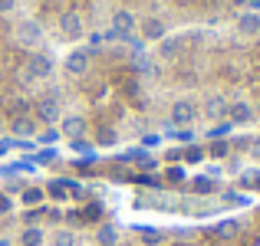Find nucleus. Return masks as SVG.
Masks as SVG:
<instances>
[{
  "label": "nucleus",
  "instance_id": "obj_2",
  "mask_svg": "<svg viewBox=\"0 0 260 246\" xmlns=\"http://www.w3.org/2000/svg\"><path fill=\"white\" fill-rule=\"evenodd\" d=\"M139 30V17L132 10H115L112 13V36L115 39H125V36H135Z\"/></svg>",
  "mask_w": 260,
  "mask_h": 246
},
{
  "label": "nucleus",
  "instance_id": "obj_14",
  "mask_svg": "<svg viewBox=\"0 0 260 246\" xmlns=\"http://www.w3.org/2000/svg\"><path fill=\"white\" fill-rule=\"evenodd\" d=\"M50 246H79V236H76V230H70V227H59V230H53L50 233V240H46Z\"/></svg>",
  "mask_w": 260,
  "mask_h": 246
},
{
  "label": "nucleus",
  "instance_id": "obj_35",
  "mask_svg": "<svg viewBox=\"0 0 260 246\" xmlns=\"http://www.w3.org/2000/svg\"><path fill=\"white\" fill-rule=\"evenodd\" d=\"M10 145H13L10 138H0V154H7V148H10Z\"/></svg>",
  "mask_w": 260,
  "mask_h": 246
},
{
  "label": "nucleus",
  "instance_id": "obj_18",
  "mask_svg": "<svg viewBox=\"0 0 260 246\" xmlns=\"http://www.w3.org/2000/svg\"><path fill=\"white\" fill-rule=\"evenodd\" d=\"M13 135L33 138V135H37V118H17V121H13Z\"/></svg>",
  "mask_w": 260,
  "mask_h": 246
},
{
  "label": "nucleus",
  "instance_id": "obj_16",
  "mask_svg": "<svg viewBox=\"0 0 260 246\" xmlns=\"http://www.w3.org/2000/svg\"><path fill=\"white\" fill-rule=\"evenodd\" d=\"M95 243H99V246H115V243H119V230H115L112 223H99V230H95Z\"/></svg>",
  "mask_w": 260,
  "mask_h": 246
},
{
  "label": "nucleus",
  "instance_id": "obj_4",
  "mask_svg": "<svg viewBox=\"0 0 260 246\" xmlns=\"http://www.w3.org/2000/svg\"><path fill=\"white\" fill-rule=\"evenodd\" d=\"M59 30H63L66 39L86 36V23H83V17H79L76 10H63V13H59Z\"/></svg>",
  "mask_w": 260,
  "mask_h": 246
},
{
  "label": "nucleus",
  "instance_id": "obj_10",
  "mask_svg": "<svg viewBox=\"0 0 260 246\" xmlns=\"http://www.w3.org/2000/svg\"><path fill=\"white\" fill-rule=\"evenodd\" d=\"M228 118H231V125H250V121H254L250 102H231L228 105Z\"/></svg>",
  "mask_w": 260,
  "mask_h": 246
},
{
  "label": "nucleus",
  "instance_id": "obj_19",
  "mask_svg": "<svg viewBox=\"0 0 260 246\" xmlns=\"http://www.w3.org/2000/svg\"><path fill=\"white\" fill-rule=\"evenodd\" d=\"M237 230H241V223L237 220H224L214 227V236H221V240H231V236H237Z\"/></svg>",
  "mask_w": 260,
  "mask_h": 246
},
{
  "label": "nucleus",
  "instance_id": "obj_5",
  "mask_svg": "<svg viewBox=\"0 0 260 246\" xmlns=\"http://www.w3.org/2000/svg\"><path fill=\"white\" fill-rule=\"evenodd\" d=\"M59 135H63V138H70V141H76V138H83L86 135V118L83 115H76V112H70V115H63V118H59Z\"/></svg>",
  "mask_w": 260,
  "mask_h": 246
},
{
  "label": "nucleus",
  "instance_id": "obj_37",
  "mask_svg": "<svg viewBox=\"0 0 260 246\" xmlns=\"http://www.w3.org/2000/svg\"><path fill=\"white\" fill-rule=\"evenodd\" d=\"M231 4H234V7H247L250 0H231Z\"/></svg>",
  "mask_w": 260,
  "mask_h": 246
},
{
  "label": "nucleus",
  "instance_id": "obj_3",
  "mask_svg": "<svg viewBox=\"0 0 260 246\" xmlns=\"http://www.w3.org/2000/svg\"><path fill=\"white\" fill-rule=\"evenodd\" d=\"M194 118H198V108H194V102H188V99H178L172 105V115H168L172 128H188Z\"/></svg>",
  "mask_w": 260,
  "mask_h": 246
},
{
  "label": "nucleus",
  "instance_id": "obj_24",
  "mask_svg": "<svg viewBox=\"0 0 260 246\" xmlns=\"http://www.w3.org/2000/svg\"><path fill=\"white\" fill-rule=\"evenodd\" d=\"M168 135H172L175 141H184V145H191V141H194V132H191V128H172Z\"/></svg>",
  "mask_w": 260,
  "mask_h": 246
},
{
  "label": "nucleus",
  "instance_id": "obj_25",
  "mask_svg": "<svg viewBox=\"0 0 260 246\" xmlns=\"http://www.w3.org/2000/svg\"><path fill=\"white\" fill-rule=\"evenodd\" d=\"M165 177H168V184H181L184 181V168H168Z\"/></svg>",
  "mask_w": 260,
  "mask_h": 246
},
{
  "label": "nucleus",
  "instance_id": "obj_23",
  "mask_svg": "<svg viewBox=\"0 0 260 246\" xmlns=\"http://www.w3.org/2000/svg\"><path fill=\"white\" fill-rule=\"evenodd\" d=\"M46 190H50V197H53V200H66V194H70V190H66V181H53Z\"/></svg>",
  "mask_w": 260,
  "mask_h": 246
},
{
  "label": "nucleus",
  "instance_id": "obj_9",
  "mask_svg": "<svg viewBox=\"0 0 260 246\" xmlns=\"http://www.w3.org/2000/svg\"><path fill=\"white\" fill-rule=\"evenodd\" d=\"M59 118H63V115H59V99H56V95L37 102V121H43V125L50 128L53 121H59Z\"/></svg>",
  "mask_w": 260,
  "mask_h": 246
},
{
  "label": "nucleus",
  "instance_id": "obj_31",
  "mask_svg": "<svg viewBox=\"0 0 260 246\" xmlns=\"http://www.w3.org/2000/svg\"><path fill=\"white\" fill-rule=\"evenodd\" d=\"M99 145H115V132H112V128L99 132Z\"/></svg>",
  "mask_w": 260,
  "mask_h": 246
},
{
  "label": "nucleus",
  "instance_id": "obj_8",
  "mask_svg": "<svg viewBox=\"0 0 260 246\" xmlns=\"http://www.w3.org/2000/svg\"><path fill=\"white\" fill-rule=\"evenodd\" d=\"M53 76V56H43V53H37V56H30V63H26V79H50Z\"/></svg>",
  "mask_w": 260,
  "mask_h": 246
},
{
  "label": "nucleus",
  "instance_id": "obj_21",
  "mask_svg": "<svg viewBox=\"0 0 260 246\" xmlns=\"http://www.w3.org/2000/svg\"><path fill=\"white\" fill-rule=\"evenodd\" d=\"M63 135H59V128L56 125H50V128H43V132H37V141L40 145H53V141H59Z\"/></svg>",
  "mask_w": 260,
  "mask_h": 246
},
{
  "label": "nucleus",
  "instance_id": "obj_15",
  "mask_svg": "<svg viewBox=\"0 0 260 246\" xmlns=\"http://www.w3.org/2000/svg\"><path fill=\"white\" fill-rule=\"evenodd\" d=\"M204 115H208L211 121L224 118V115H228V102H224L221 95H208V99H204Z\"/></svg>",
  "mask_w": 260,
  "mask_h": 246
},
{
  "label": "nucleus",
  "instance_id": "obj_34",
  "mask_svg": "<svg viewBox=\"0 0 260 246\" xmlns=\"http://www.w3.org/2000/svg\"><path fill=\"white\" fill-rule=\"evenodd\" d=\"M40 161H56V148H43V151H40Z\"/></svg>",
  "mask_w": 260,
  "mask_h": 246
},
{
  "label": "nucleus",
  "instance_id": "obj_26",
  "mask_svg": "<svg viewBox=\"0 0 260 246\" xmlns=\"http://www.w3.org/2000/svg\"><path fill=\"white\" fill-rule=\"evenodd\" d=\"M70 148H73V151H79V154H92V148H89V141H86V138L70 141Z\"/></svg>",
  "mask_w": 260,
  "mask_h": 246
},
{
  "label": "nucleus",
  "instance_id": "obj_7",
  "mask_svg": "<svg viewBox=\"0 0 260 246\" xmlns=\"http://www.w3.org/2000/svg\"><path fill=\"white\" fill-rule=\"evenodd\" d=\"M89 63H92V53H89V50H73L70 56L63 59V69L70 72V76H86Z\"/></svg>",
  "mask_w": 260,
  "mask_h": 246
},
{
  "label": "nucleus",
  "instance_id": "obj_28",
  "mask_svg": "<svg viewBox=\"0 0 260 246\" xmlns=\"http://www.w3.org/2000/svg\"><path fill=\"white\" fill-rule=\"evenodd\" d=\"M231 128H234V125H231V121H224V125H217V128H211V132H208V138H221V135H228V132H231Z\"/></svg>",
  "mask_w": 260,
  "mask_h": 246
},
{
  "label": "nucleus",
  "instance_id": "obj_22",
  "mask_svg": "<svg viewBox=\"0 0 260 246\" xmlns=\"http://www.w3.org/2000/svg\"><path fill=\"white\" fill-rule=\"evenodd\" d=\"M191 187H194V194H211L214 190V177H194Z\"/></svg>",
  "mask_w": 260,
  "mask_h": 246
},
{
  "label": "nucleus",
  "instance_id": "obj_6",
  "mask_svg": "<svg viewBox=\"0 0 260 246\" xmlns=\"http://www.w3.org/2000/svg\"><path fill=\"white\" fill-rule=\"evenodd\" d=\"M139 33H142L145 43H158V39L168 36V26H165V20H158V17H145V20H139Z\"/></svg>",
  "mask_w": 260,
  "mask_h": 246
},
{
  "label": "nucleus",
  "instance_id": "obj_32",
  "mask_svg": "<svg viewBox=\"0 0 260 246\" xmlns=\"http://www.w3.org/2000/svg\"><path fill=\"white\" fill-rule=\"evenodd\" d=\"M142 145H145V148H158L161 145V135H145V138H142Z\"/></svg>",
  "mask_w": 260,
  "mask_h": 246
},
{
  "label": "nucleus",
  "instance_id": "obj_30",
  "mask_svg": "<svg viewBox=\"0 0 260 246\" xmlns=\"http://www.w3.org/2000/svg\"><path fill=\"white\" fill-rule=\"evenodd\" d=\"M201 158H204V151H201L198 145H191L188 151H184V161H201Z\"/></svg>",
  "mask_w": 260,
  "mask_h": 246
},
{
  "label": "nucleus",
  "instance_id": "obj_11",
  "mask_svg": "<svg viewBox=\"0 0 260 246\" xmlns=\"http://www.w3.org/2000/svg\"><path fill=\"white\" fill-rule=\"evenodd\" d=\"M181 50H184V39H181V36H165V39H158V56L165 59V63H175V59L181 56Z\"/></svg>",
  "mask_w": 260,
  "mask_h": 246
},
{
  "label": "nucleus",
  "instance_id": "obj_29",
  "mask_svg": "<svg viewBox=\"0 0 260 246\" xmlns=\"http://www.w3.org/2000/svg\"><path fill=\"white\" fill-rule=\"evenodd\" d=\"M13 210V200H10V194H0V217H7Z\"/></svg>",
  "mask_w": 260,
  "mask_h": 246
},
{
  "label": "nucleus",
  "instance_id": "obj_1",
  "mask_svg": "<svg viewBox=\"0 0 260 246\" xmlns=\"http://www.w3.org/2000/svg\"><path fill=\"white\" fill-rule=\"evenodd\" d=\"M17 43L26 46V50H37V46L43 43V26H40L37 20H20L17 23Z\"/></svg>",
  "mask_w": 260,
  "mask_h": 246
},
{
  "label": "nucleus",
  "instance_id": "obj_33",
  "mask_svg": "<svg viewBox=\"0 0 260 246\" xmlns=\"http://www.w3.org/2000/svg\"><path fill=\"white\" fill-rule=\"evenodd\" d=\"M17 10V0H0V13H13Z\"/></svg>",
  "mask_w": 260,
  "mask_h": 246
},
{
  "label": "nucleus",
  "instance_id": "obj_12",
  "mask_svg": "<svg viewBox=\"0 0 260 246\" xmlns=\"http://www.w3.org/2000/svg\"><path fill=\"white\" fill-rule=\"evenodd\" d=\"M46 230L43 227H23L20 230V236H17V246H46Z\"/></svg>",
  "mask_w": 260,
  "mask_h": 246
},
{
  "label": "nucleus",
  "instance_id": "obj_36",
  "mask_svg": "<svg viewBox=\"0 0 260 246\" xmlns=\"http://www.w3.org/2000/svg\"><path fill=\"white\" fill-rule=\"evenodd\" d=\"M0 246H17L13 240H7V236H0Z\"/></svg>",
  "mask_w": 260,
  "mask_h": 246
},
{
  "label": "nucleus",
  "instance_id": "obj_20",
  "mask_svg": "<svg viewBox=\"0 0 260 246\" xmlns=\"http://www.w3.org/2000/svg\"><path fill=\"white\" fill-rule=\"evenodd\" d=\"M231 148H234L231 141H224V138H214V141H211V148H208V151H211V158H228V154H231Z\"/></svg>",
  "mask_w": 260,
  "mask_h": 246
},
{
  "label": "nucleus",
  "instance_id": "obj_13",
  "mask_svg": "<svg viewBox=\"0 0 260 246\" xmlns=\"http://www.w3.org/2000/svg\"><path fill=\"white\" fill-rule=\"evenodd\" d=\"M237 33H241V36H257L260 33V13H241V17H237Z\"/></svg>",
  "mask_w": 260,
  "mask_h": 246
},
{
  "label": "nucleus",
  "instance_id": "obj_17",
  "mask_svg": "<svg viewBox=\"0 0 260 246\" xmlns=\"http://www.w3.org/2000/svg\"><path fill=\"white\" fill-rule=\"evenodd\" d=\"M43 197H46L43 187H23V194H20V203L33 210V207H40V203H43Z\"/></svg>",
  "mask_w": 260,
  "mask_h": 246
},
{
  "label": "nucleus",
  "instance_id": "obj_27",
  "mask_svg": "<svg viewBox=\"0 0 260 246\" xmlns=\"http://www.w3.org/2000/svg\"><path fill=\"white\" fill-rule=\"evenodd\" d=\"M241 184H244V187H257V184H260V177H257V171H244V177H241Z\"/></svg>",
  "mask_w": 260,
  "mask_h": 246
}]
</instances>
